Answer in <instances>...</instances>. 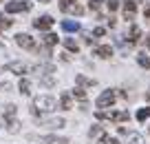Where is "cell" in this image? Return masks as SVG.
<instances>
[{"instance_id": "14", "label": "cell", "mask_w": 150, "mask_h": 144, "mask_svg": "<svg viewBox=\"0 0 150 144\" xmlns=\"http://www.w3.org/2000/svg\"><path fill=\"white\" fill-rule=\"evenodd\" d=\"M62 29L69 31V33H73V31H80V24L75 22V20H64V22H62Z\"/></svg>"}, {"instance_id": "8", "label": "cell", "mask_w": 150, "mask_h": 144, "mask_svg": "<svg viewBox=\"0 0 150 144\" xmlns=\"http://www.w3.org/2000/svg\"><path fill=\"white\" fill-rule=\"evenodd\" d=\"M60 9H62V11H66V14H75V16H82V14H84V7L77 5V2H69V5H62Z\"/></svg>"}, {"instance_id": "11", "label": "cell", "mask_w": 150, "mask_h": 144, "mask_svg": "<svg viewBox=\"0 0 150 144\" xmlns=\"http://www.w3.org/2000/svg\"><path fill=\"white\" fill-rule=\"evenodd\" d=\"M128 40H130V44H135V42L141 40V29L137 27V24H130V31H128Z\"/></svg>"}, {"instance_id": "9", "label": "cell", "mask_w": 150, "mask_h": 144, "mask_svg": "<svg viewBox=\"0 0 150 144\" xmlns=\"http://www.w3.org/2000/svg\"><path fill=\"white\" fill-rule=\"evenodd\" d=\"M95 56H97V58H104V60H108V58L112 56V47H108V44L95 47Z\"/></svg>"}, {"instance_id": "34", "label": "cell", "mask_w": 150, "mask_h": 144, "mask_svg": "<svg viewBox=\"0 0 150 144\" xmlns=\"http://www.w3.org/2000/svg\"><path fill=\"white\" fill-rule=\"evenodd\" d=\"M38 2H49V0H38Z\"/></svg>"}, {"instance_id": "5", "label": "cell", "mask_w": 150, "mask_h": 144, "mask_svg": "<svg viewBox=\"0 0 150 144\" xmlns=\"http://www.w3.org/2000/svg\"><path fill=\"white\" fill-rule=\"evenodd\" d=\"M53 22H55V20H53L51 16H40V18H38L35 22H33V27H35V29H40V31H49V29L53 27Z\"/></svg>"}, {"instance_id": "21", "label": "cell", "mask_w": 150, "mask_h": 144, "mask_svg": "<svg viewBox=\"0 0 150 144\" xmlns=\"http://www.w3.org/2000/svg\"><path fill=\"white\" fill-rule=\"evenodd\" d=\"M128 135V144H144V138L139 133H126Z\"/></svg>"}, {"instance_id": "25", "label": "cell", "mask_w": 150, "mask_h": 144, "mask_svg": "<svg viewBox=\"0 0 150 144\" xmlns=\"http://www.w3.org/2000/svg\"><path fill=\"white\" fill-rule=\"evenodd\" d=\"M99 144H119V140H115V138H110V135L104 133L102 138H99Z\"/></svg>"}, {"instance_id": "29", "label": "cell", "mask_w": 150, "mask_h": 144, "mask_svg": "<svg viewBox=\"0 0 150 144\" xmlns=\"http://www.w3.org/2000/svg\"><path fill=\"white\" fill-rule=\"evenodd\" d=\"M104 33H106V29L104 27H95V31H93V36H97V38H102Z\"/></svg>"}, {"instance_id": "16", "label": "cell", "mask_w": 150, "mask_h": 144, "mask_svg": "<svg viewBox=\"0 0 150 144\" xmlns=\"http://www.w3.org/2000/svg\"><path fill=\"white\" fill-rule=\"evenodd\" d=\"M20 93H22V95H29V93H31V82H29V80L27 78H22V80H20Z\"/></svg>"}, {"instance_id": "33", "label": "cell", "mask_w": 150, "mask_h": 144, "mask_svg": "<svg viewBox=\"0 0 150 144\" xmlns=\"http://www.w3.org/2000/svg\"><path fill=\"white\" fill-rule=\"evenodd\" d=\"M146 44H148V49H150V33L146 36Z\"/></svg>"}, {"instance_id": "10", "label": "cell", "mask_w": 150, "mask_h": 144, "mask_svg": "<svg viewBox=\"0 0 150 144\" xmlns=\"http://www.w3.org/2000/svg\"><path fill=\"white\" fill-rule=\"evenodd\" d=\"M60 107L64 109V111H69V109H73V95H71V93H62L60 95Z\"/></svg>"}, {"instance_id": "26", "label": "cell", "mask_w": 150, "mask_h": 144, "mask_svg": "<svg viewBox=\"0 0 150 144\" xmlns=\"http://www.w3.org/2000/svg\"><path fill=\"white\" fill-rule=\"evenodd\" d=\"M13 24V20H9V18H5V16L0 14V29H7V27H11Z\"/></svg>"}, {"instance_id": "15", "label": "cell", "mask_w": 150, "mask_h": 144, "mask_svg": "<svg viewBox=\"0 0 150 144\" xmlns=\"http://www.w3.org/2000/svg\"><path fill=\"white\" fill-rule=\"evenodd\" d=\"M44 142H47V144H69V140H66V138H57V135H47Z\"/></svg>"}, {"instance_id": "6", "label": "cell", "mask_w": 150, "mask_h": 144, "mask_svg": "<svg viewBox=\"0 0 150 144\" xmlns=\"http://www.w3.org/2000/svg\"><path fill=\"white\" fill-rule=\"evenodd\" d=\"M16 42H18L22 49H27V51L35 49V42H33V38H31V36H27V33H18V36H16Z\"/></svg>"}, {"instance_id": "23", "label": "cell", "mask_w": 150, "mask_h": 144, "mask_svg": "<svg viewBox=\"0 0 150 144\" xmlns=\"http://www.w3.org/2000/svg\"><path fill=\"white\" fill-rule=\"evenodd\" d=\"M77 84H80V87H93L95 84V80H88V78H84V75H77Z\"/></svg>"}, {"instance_id": "13", "label": "cell", "mask_w": 150, "mask_h": 144, "mask_svg": "<svg viewBox=\"0 0 150 144\" xmlns=\"http://www.w3.org/2000/svg\"><path fill=\"white\" fill-rule=\"evenodd\" d=\"M44 126H49V129H62V126H66V122L62 117H51V120L44 122Z\"/></svg>"}, {"instance_id": "27", "label": "cell", "mask_w": 150, "mask_h": 144, "mask_svg": "<svg viewBox=\"0 0 150 144\" xmlns=\"http://www.w3.org/2000/svg\"><path fill=\"white\" fill-rule=\"evenodd\" d=\"M7 126H9V131L18 133V129H20V122H18V120H11V122H7Z\"/></svg>"}, {"instance_id": "12", "label": "cell", "mask_w": 150, "mask_h": 144, "mask_svg": "<svg viewBox=\"0 0 150 144\" xmlns=\"http://www.w3.org/2000/svg\"><path fill=\"white\" fill-rule=\"evenodd\" d=\"M7 69H9L11 73H18V75L27 73V64H24V62H11V64H7Z\"/></svg>"}, {"instance_id": "20", "label": "cell", "mask_w": 150, "mask_h": 144, "mask_svg": "<svg viewBox=\"0 0 150 144\" xmlns=\"http://www.w3.org/2000/svg\"><path fill=\"white\" fill-rule=\"evenodd\" d=\"M148 117H150V107H144V109H139V111H137V120H139V122L148 120Z\"/></svg>"}, {"instance_id": "1", "label": "cell", "mask_w": 150, "mask_h": 144, "mask_svg": "<svg viewBox=\"0 0 150 144\" xmlns=\"http://www.w3.org/2000/svg\"><path fill=\"white\" fill-rule=\"evenodd\" d=\"M53 109H55V100H53L51 95H38V98L33 100L31 113L33 115H40V113H51Z\"/></svg>"}, {"instance_id": "24", "label": "cell", "mask_w": 150, "mask_h": 144, "mask_svg": "<svg viewBox=\"0 0 150 144\" xmlns=\"http://www.w3.org/2000/svg\"><path fill=\"white\" fill-rule=\"evenodd\" d=\"M88 135H91V138H102V135H104V131H102V126H97V124H95V126H91Z\"/></svg>"}, {"instance_id": "28", "label": "cell", "mask_w": 150, "mask_h": 144, "mask_svg": "<svg viewBox=\"0 0 150 144\" xmlns=\"http://www.w3.org/2000/svg\"><path fill=\"white\" fill-rule=\"evenodd\" d=\"M88 7H91L93 11H97L99 7H102V0H88Z\"/></svg>"}, {"instance_id": "30", "label": "cell", "mask_w": 150, "mask_h": 144, "mask_svg": "<svg viewBox=\"0 0 150 144\" xmlns=\"http://www.w3.org/2000/svg\"><path fill=\"white\" fill-rule=\"evenodd\" d=\"M117 7H119V0H108V9L110 11H115Z\"/></svg>"}, {"instance_id": "31", "label": "cell", "mask_w": 150, "mask_h": 144, "mask_svg": "<svg viewBox=\"0 0 150 144\" xmlns=\"http://www.w3.org/2000/svg\"><path fill=\"white\" fill-rule=\"evenodd\" d=\"M115 24H117V20H115V18L110 16V18H108V27H115Z\"/></svg>"}, {"instance_id": "4", "label": "cell", "mask_w": 150, "mask_h": 144, "mask_svg": "<svg viewBox=\"0 0 150 144\" xmlns=\"http://www.w3.org/2000/svg\"><path fill=\"white\" fill-rule=\"evenodd\" d=\"M7 14H22V11L31 9V2H24V0H16V2H7Z\"/></svg>"}, {"instance_id": "19", "label": "cell", "mask_w": 150, "mask_h": 144, "mask_svg": "<svg viewBox=\"0 0 150 144\" xmlns=\"http://www.w3.org/2000/svg\"><path fill=\"white\" fill-rule=\"evenodd\" d=\"M42 40H44V44H47V47H53V44H57V40H60V38H57L55 33H44Z\"/></svg>"}, {"instance_id": "7", "label": "cell", "mask_w": 150, "mask_h": 144, "mask_svg": "<svg viewBox=\"0 0 150 144\" xmlns=\"http://www.w3.org/2000/svg\"><path fill=\"white\" fill-rule=\"evenodd\" d=\"M137 14V2H132V0H126L124 2V18L126 20H132Z\"/></svg>"}, {"instance_id": "18", "label": "cell", "mask_w": 150, "mask_h": 144, "mask_svg": "<svg viewBox=\"0 0 150 144\" xmlns=\"http://www.w3.org/2000/svg\"><path fill=\"white\" fill-rule=\"evenodd\" d=\"M5 117H7V122L16 120V104H7L5 107Z\"/></svg>"}, {"instance_id": "22", "label": "cell", "mask_w": 150, "mask_h": 144, "mask_svg": "<svg viewBox=\"0 0 150 144\" xmlns=\"http://www.w3.org/2000/svg\"><path fill=\"white\" fill-rule=\"evenodd\" d=\"M64 47L69 49V51H73V53H77V51H80L77 42H75V40H71V38H66V40H64Z\"/></svg>"}, {"instance_id": "3", "label": "cell", "mask_w": 150, "mask_h": 144, "mask_svg": "<svg viewBox=\"0 0 150 144\" xmlns=\"http://www.w3.org/2000/svg\"><path fill=\"white\" fill-rule=\"evenodd\" d=\"M115 100H117V91H115V89H108V91H104L97 98V107L99 109H108V107L115 104Z\"/></svg>"}, {"instance_id": "17", "label": "cell", "mask_w": 150, "mask_h": 144, "mask_svg": "<svg viewBox=\"0 0 150 144\" xmlns=\"http://www.w3.org/2000/svg\"><path fill=\"white\" fill-rule=\"evenodd\" d=\"M137 62H139L141 69H150V58L146 53H137Z\"/></svg>"}, {"instance_id": "2", "label": "cell", "mask_w": 150, "mask_h": 144, "mask_svg": "<svg viewBox=\"0 0 150 144\" xmlns=\"http://www.w3.org/2000/svg\"><path fill=\"white\" fill-rule=\"evenodd\" d=\"M95 115H97V120H112V122H126V120H130V113H128V111H110V113L97 111Z\"/></svg>"}, {"instance_id": "32", "label": "cell", "mask_w": 150, "mask_h": 144, "mask_svg": "<svg viewBox=\"0 0 150 144\" xmlns=\"http://www.w3.org/2000/svg\"><path fill=\"white\" fill-rule=\"evenodd\" d=\"M144 16H146V18H148V20H150V5H148V7H146V9H144Z\"/></svg>"}]
</instances>
